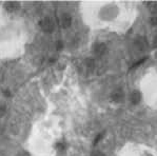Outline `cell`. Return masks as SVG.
Masks as SVG:
<instances>
[{"instance_id": "obj_1", "label": "cell", "mask_w": 157, "mask_h": 156, "mask_svg": "<svg viewBox=\"0 0 157 156\" xmlns=\"http://www.w3.org/2000/svg\"><path fill=\"white\" fill-rule=\"evenodd\" d=\"M79 14L89 30L124 35L138 19L139 9L131 0H84L79 3Z\"/></svg>"}, {"instance_id": "obj_2", "label": "cell", "mask_w": 157, "mask_h": 156, "mask_svg": "<svg viewBox=\"0 0 157 156\" xmlns=\"http://www.w3.org/2000/svg\"><path fill=\"white\" fill-rule=\"evenodd\" d=\"M29 31L20 17L0 6V59L15 60L25 53Z\"/></svg>"}, {"instance_id": "obj_3", "label": "cell", "mask_w": 157, "mask_h": 156, "mask_svg": "<svg viewBox=\"0 0 157 156\" xmlns=\"http://www.w3.org/2000/svg\"><path fill=\"white\" fill-rule=\"evenodd\" d=\"M59 139L53 122L41 120L33 126L25 140V149L31 156H56Z\"/></svg>"}, {"instance_id": "obj_4", "label": "cell", "mask_w": 157, "mask_h": 156, "mask_svg": "<svg viewBox=\"0 0 157 156\" xmlns=\"http://www.w3.org/2000/svg\"><path fill=\"white\" fill-rule=\"evenodd\" d=\"M138 92L147 107L155 110L157 107V69L149 68L138 80Z\"/></svg>"}, {"instance_id": "obj_5", "label": "cell", "mask_w": 157, "mask_h": 156, "mask_svg": "<svg viewBox=\"0 0 157 156\" xmlns=\"http://www.w3.org/2000/svg\"><path fill=\"white\" fill-rule=\"evenodd\" d=\"M116 156H157V150L141 141L128 140L117 149Z\"/></svg>"}, {"instance_id": "obj_6", "label": "cell", "mask_w": 157, "mask_h": 156, "mask_svg": "<svg viewBox=\"0 0 157 156\" xmlns=\"http://www.w3.org/2000/svg\"><path fill=\"white\" fill-rule=\"evenodd\" d=\"M155 110H156V111H157V107H156V109H155Z\"/></svg>"}]
</instances>
